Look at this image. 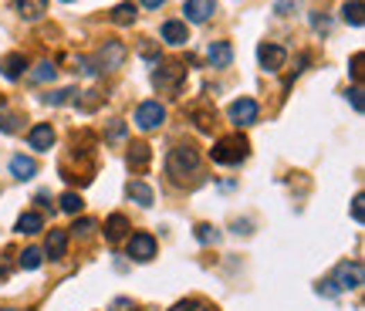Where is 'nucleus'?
I'll return each instance as SVG.
<instances>
[{"mask_svg": "<svg viewBox=\"0 0 365 311\" xmlns=\"http://www.w3.org/2000/svg\"><path fill=\"white\" fill-rule=\"evenodd\" d=\"M213 162H220V166H237V162H244L247 156H251V142L244 139V135H223V139H217L213 142Z\"/></svg>", "mask_w": 365, "mask_h": 311, "instance_id": "f257e3e1", "label": "nucleus"}, {"mask_svg": "<svg viewBox=\"0 0 365 311\" xmlns=\"http://www.w3.org/2000/svg\"><path fill=\"white\" fill-rule=\"evenodd\" d=\"M166 169H169V176H176V180L196 173V169H200V149L189 146V142L173 146V149H169V159H166Z\"/></svg>", "mask_w": 365, "mask_h": 311, "instance_id": "f03ea898", "label": "nucleus"}, {"mask_svg": "<svg viewBox=\"0 0 365 311\" xmlns=\"http://www.w3.org/2000/svg\"><path fill=\"white\" fill-rule=\"evenodd\" d=\"M332 285L339 287V291H359L365 285V267L362 260H345L335 267V278H332Z\"/></svg>", "mask_w": 365, "mask_h": 311, "instance_id": "7ed1b4c3", "label": "nucleus"}, {"mask_svg": "<svg viewBox=\"0 0 365 311\" xmlns=\"http://www.w3.org/2000/svg\"><path fill=\"white\" fill-rule=\"evenodd\" d=\"M182 78H186V68L176 65V61H173V65H162V68L156 65V72H153V85H156L159 92H166V95H180Z\"/></svg>", "mask_w": 365, "mask_h": 311, "instance_id": "20e7f679", "label": "nucleus"}, {"mask_svg": "<svg viewBox=\"0 0 365 311\" xmlns=\"http://www.w3.org/2000/svg\"><path fill=\"white\" fill-rule=\"evenodd\" d=\"M227 115H230V122H234L237 129H247V126H254V122H257L261 105L254 102V99H237V102H230Z\"/></svg>", "mask_w": 365, "mask_h": 311, "instance_id": "39448f33", "label": "nucleus"}, {"mask_svg": "<svg viewBox=\"0 0 365 311\" xmlns=\"http://www.w3.org/2000/svg\"><path fill=\"white\" fill-rule=\"evenodd\" d=\"M126 251H129L132 260H139V264H146V260L156 258V237L153 233H132L129 244H126Z\"/></svg>", "mask_w": 365, "mask_h": 311, "instance_id": "423d86ee", "label": "nucleus"}, {"mask_svg": "<svg viewBox=\"0 0 365 311\" xmlns=\"http://www.w3.org/2000/svg\"><path fill=\"white\" fill-rule=\"evenodd\" d=\"M166 122V108L159 102H142L139 108H135V126L142 132H153V129H159Z\"/></svg>", "mask_w": 365, "mask_h": 311, "instance_id": "0eeeda50", "label": "nucleus"}, {"mask_svg": "<svg viewBox=\"0 0 365 311\" xmlns=\"http://www.w3.org/2000/svg\"><path fill=\"white\" fill-rule=\"evenodd\" d=\"M257 61H261V68L264 72H281L285 68V61H287V51L281 48V44H261L257 48Z\"/></svg>", "mask_w": 365, "mask_h": 311, "instance_id": "6e6552de", "label": "nucleus"}, {"mask_svg": "<svg viewBox=\"0 0 365 311\" xmlns=\"http://www.w3.org/2000/svg\"><path fill=\"white\" fill-rule=\"evenodd\" d=\"M126 61V44L122 41H105V48L99 51V68L102 72H115Z\"/></svg>", "mask_w": 365, "mask_h": 311, "instance_id": "1a4fd4ad", "label": "nucleus"}, {"mask_svg": "<svg viewBox=\"0 0 365 311\" xmlns=\"http://www.w3.org/2000/svg\"><path fill=\"white\" fill-rule=\"evenodd\" d=\"M182 14H186L189 24H203V21H210L217 14V0H186Z\"/></svg>", "mask_w": 365, "mask_h": 311, "instance_id": "9d476101", "label": "nucleus"}, {"mask_svg": "<svg viewBox=\"0 0 365 311\" xmlns=\"http://www.w3.org/2000/svg\"><path fill=\"white\" fill-rule=\"evenodd\" d=\"M126 162H129L132 173H146V169H149V162H153V149H149L146 142H132Z\"/></svg>", "mask_w": 365, "mask_h": 311, "instance_id": "9b49d317", "label": "nucleus"}, {"mask_svg": "<svg viewBox=\"0 0 365 311\" xmlns=\"http://www.w3.org/2000/svg\"><path fill=\"white\" fill-rule=\"evenodd\" d=\"M27 142H31V149H37V153H48L54 146V129L48 122H37L34 129L27 132Z\"/></svg>", "mask_w": 365, "mask_h": 311, "instance_id": "f8f14e48", "label": "nucleus"}, {"mask_svg": "<svg viewBox=\"0 0 365 311\" xmlns=\"http://www.w3.org/2000/svg\"><path fill=\"white\" fill-rule=\"evenodd\" d=\"M14 14L24 21H41L48 14V0H14Z\"/></svg>", "mask_w": 365, "mask_h": 311, "instance_id": "ddd939ff", "label": "nucleus"}, {"mask_svg": "<svg viewBox=\"0 0 365 311\" xmlns=\"http://www.w3.org/2000/svg\"><path fill=\"white\" fill-rule=\"evenodd\" d=\"M159 34H162V41H166V44H173V48H182V44L189 41V31H186V21H166Z\"/></svg>", "mask_w": 365, "mask_h": 311, "instance_id": "4468645a", "label": "nucleus"}, {"mask_svg": "<svg viewBox=\"0 0 365 311\" xmlns=\"http://www.w3.org/2000/svg\"><path fill=\"white\" fill-rule=\"evenodd\" d=\"M24 68H27V61H24V54L21 51H10V54L0 58V72H3L7 81H17V78L24 75Z\"/></svg>", "mask_w": 365, "mask_h": 311, "instance_id": "2eb2a0df", "label": "nucleus"}, {"mask_svg": "<svg viewBox=\"0 0 365 311\" xmlns=\"http://www.w3.org/2000/svg\"><path fill=\"white\" fill-rule=\"evenodd\" d=\"M207 58L213 68H227L230 61H234V48H230V41H213L207 48Z\"/></svg>", "mask_w": 365, "mask_h": 311, "instance_id": "dca6fc26", "label": "nucleus"}, {"mask_svg": "<svg viewBox=\"0 0 365 311\" xmlns=\"http://www.w3.org/2000/svg\"><path fill=\"white\" fill-rule=\"evenodd\" d=\"M10 176L14 180H34L37 176V162L31 156H14L10 159Z\"/></svg>", "mask_w": 365, "mask_h": 311, "instance_id": "f3484780", "label": "nucleus"}, {"mask_svg": "<svg viewBox=\"0 0 365 311\" xmlns=\"http://www.w3.org/2000/svg\"><path fill=\"white\" fill-rule=\"evenodd\" d=\"M65 251H68V233L65 230H51L48 233V240H44V254L51 260H61L65 258Z\"/></svg>", "mask_w": 365, "mask_h": 311, "instance_id": "a211bd4d", "label": "nucleus"}, {"mask_svg": "<svg viewBox=\"0 0 365 311\" xmlns=\"http://www.w3.org/2000/svg\"><path fill=\"white\" fill-rule=\"evenodd\" d=\"M189 115H193V122H196V129H200V132H210V129H213V119H217V112H213L207 102L189 105Z\"/></svg>", "mask_w": 365, "mask_h": 311, "instance_id": "6ab92c4d", "label": "nucleus"}, {"mask_svg": "<svg viewBox=\"0 0 365 311\" xmlns=\"http://www.w3.org/2000/svg\"><path fill=\"white\" fill-rule=\"evenodd\" d=\"M126 230H129V220H126L122 213H112V217L105 220V237H108L112 244H119V240L126 237Z\"/></svg>", "mask_w": 365, "mask_h": 311, "instance_id": "aec40b11", "label": "nucleus"}, {"mask_svg": "<svg viewBox=\"0 0 365 311\" xmlns=\"http://www.w3.org/2000/svg\"><path fill=\"white\" fill-rule=\"evenodd\" d=\"M129 200H135L139 207H153V200H156V193H153V186H146V183H129Z\"/></svg>", "mask_w": 365, "mask_h": 311, "instance_id": "412c9836", "label": "nucleus"}, {"mask_svg": "<svg viewBox=\"0 0 365 311\" xmlns=\"http://www.w3.org/2000/svg\"><path fill=\"white\" fill-rule=\"evenodd\" d=\"M341 21L352 27H362L365 17H362V0H345V7H341Z\"/></svg>", "mask_w": 365, "mask_h": 311, "instance_id": "4be33fe9", "label": "nucleus"}, {"mask_svg": "<svg viewBox=\"0 0 365 311\" xmlns=\"http://www.w3.org/2000/svg\"><path fill=\"white\" fill-rule=\"evenodd\" d=\"M41 230H44V220H41V213H34V210L21 213V220H17V233H41Z\"/></svg>", "mask_w": 365, "mask_h": 311, "instance_id": "5701e85b", "label": "nucleus"}, {"mask_svg": "<svg viewBox=\"0 0 365 311\" xmlns=\"http://www.w3.org/2000/svg\"><path fill=\"white\" fill-rule=\"evenodd\" d=\"M54 75H58V68H54L51 61H37V65H34V72H31V81H34V85H44V81H54Z\"/></svg>", "mask_w": 365, "mask_h": 311, "instance_id": "b1692460", "label": "nucleus"}, {"mask_svg": "<svg viewBox=\"0 0 365 311\" xmlns=\"http://www.w3.org/2000/svg\"><path fill=\"white\" fill-rule=\"evenodd\" d=\"M17 264H21L24 271H37V267L44 264V251H41V247H27L24 254L17 258Z\"/></svg>", "mask_w": 365, "mask_h": 311, "instance_id": "393cba45", "label": "nucleus"}, {"mask_svg": "<svg viewBox=\"0 0 365 311\" xmlns=\"http://www.w3.org/2000/svg\"><path fill=\"white\" fill-rule=\"evenodd\" d=\"M132 21H135V3H119L115 10H112V24H119V27H129Z\"/></svg>", "mask_w": 365, "mask_h": 311, "instance_id": "a878e982", "label": "nucleus"}, {"mask_svg": "<svg viewBox=\"0 0 365 311\" xmlns=\"http://www.w3.org/2000/svg\"><path fill=\"white\" fill-rule=\"evenodd\" d=\"M61 210L65 213H71V217H78L81 213V207H85V200H81V193H75V190H68V193H61Z\"/></svg>", "mask_w": 365, "mask_h": 311, "instance_id": "bb28decb", "label": "nucleus"}, {"mask_svg": "<svg viewBox=\"0 0 365 311\" xmlns=\"http://www.w3.org/2000/svg\"><path fill=\"white\" fill-rule=\"evenodd\" d=\"M196 240H200V244H217V240H220V230L210 227V224H196Z\"/></svg>", "mask_w": 365, "mask_h": 311, "instance_id": "cd10ccee", "label": "nucleus"}, {"mask_svg": "<svg viewBox=\"0 0 365 311\" xmlns=\"http://www.w3.org/2000/svg\"><path fill=\"white\" fill-rule=\"evenodd\" d=\"M17 122H21V115L17 112H3V105H0V132H17Z\"/></svg>", "mask_w": 365, "mask_h": 311, "instance_id": "c85d7f7f", "label": "nucleus"}, {"mask_svg": "<svg viewBox=\"0 0 365 311\" xmlns=\"http://www.w3.org/2000/svg\"><path fill=\"white\" fill-rule=\"evenodd\" d=\"M71 95H75V88H58V92H48V95H44V102L48 105H65Z\"/></svg>", "mask_w": 365, "mask_h": 311, "instance_id": "c756f323", "label": "nucleus"}, {"mask_svg": "<svg viewBox=\"0 0 365 311\" xmlns=\"http://www.w3.org/2000/svg\"><path fill=\"white\" fill-rule=\"evenodd\" d=\"M75 237H92L95 233V220H88V217H81V220H75Z\"/></svg>", "mask_w": 365, "mask_h": 311, "instance_id": "7c9ffc66", "label": "nucleus"}, {"mask_svg": "<svg viewBox=\"0 0 365 311\" xmlns=\"http://www.w3.org/2000/svg\"><path fill=\"white\" fill-rule=\"evenodd\" d=\"M362 203H365V196H362V193H355V200H352V217H355V224H362V220H365Z\"/></svg>", "mask_w": 365, "mask_h": 311, "instance_id": "2f4dec72", "label": "nucleus"}, {"mask_svg": "<svg viewBox=\"0 0 365 311\" xmlns=\"http://www.w3.org/2000/svg\"><path fill=\"white\" fill-rule=\"evenodd\" d=\"M122 135H126V122H112V126H108V139H112V142H119Z\"/></svg>", "mask_w": 365, "mask_h": 311, "instance_id": "473e14b6", "label": "nucleus"}, {"mask_svg": "<svg viewBox=\"0 0 365 311\" xmlns=\"http://www.w3.org/2000/svg\"><path fill=\"white\" fill-rule=\"evenodd\" d=\"M173 311H213V308H207V305H200V301H180Z\"/></svg>", "mask_w": 365, "mask_h": 311, "instance_id": "72a5a7b5", "label": "nucleus"}, {"mask_svg": "<svg viewBox=\"0 0 365 311\" xmlns=\"http://www.w3.org/2000/svg\"><path fill=\"white\" fill-rule=\"evenodd\" d=\"M348 102H352V108H355V112H362V88H359V85L348 92Z\"/></svg>", "mask_w": 365, "mask_h": 311, "instance_id": "f704fd0d", "label": "nucleus"}, {"mask_svg": "<svg viewBox=\"0 0 365 311\" xmlns=\"http://www.w3.org/2000/svg\"><path fill=\"white\" fill-rule=\"evenodd\" d=\"M352 78H355V81L362 78V51L352 54Z\"/></svg>", "mask_w": 365, "mask_h": 311, "instance_id": "c9c22d12", "label": "nucleus"}, {"mask_svg": "<svg viewBox=\"0 0 365 311\" xmlns=\"http://www.w3.org/2000/svg\"><path fill=\"white\" fill-rule=\"evenodd\" d=\"M318 294H328V298H332V294H339V287L332 285V281H321V285H318Z\"/></svg>", "mask_w": 365, "mask_h": 311, "instance_id": "e433bc0d", "label": "nucleus"}, {"mask_svg": "<svg viewBox=\"0 0 365 311\" xmlns=\"http://www.w3.org/2000/svg\"><path fill=\"white\" fill-rule=\"evenodd\" d=\"M166 0H142V7H149V10H156V7H162Z\"/></svg>", "mask_w": 365, "mask_h": 311, "instance_id": "4c0bfd02", "label": "nucleus"}, {"mask_svg": "<svg viewBox=\"0 0 365 311\" xmlns=\"http://www.w3.org/2000/svg\"><path fill=\"white\" fill-rule=\"evenodd\" d=\"M7 274H10V267H7V264L0 260V281H7Z\"/></svg>", "mask_w": 365, "mask_h": 311, "instance_id": "58836bf2", "label": "nucleus"}, {"mask_svg": "<svg viewBox=\"0 0 365 311\" xmlns=\"http://www.w3.org/2000/svg\"><path fill=\"white\" fill-rule=\"evenodd\" d=\"M0 311H17V308H0Z\"/></svg>", "mask_w": 365, "mask_h": 311, "instance_id": "ea45409f", "label": "nucleus"}, {"mask_svg": "<svg viewBox=\"0 0 365 311\" xmlns=\"http://www.w3.org/2000/svg\"><path fill=\"white\" fill-rule=\"evenodd\" d=\"M0 105H3V95H0Z\"/></svg>", "mask_w": 365, "mask_h": 311, "instance_id": "a19ab883", "label": "nucleus"}, {"mask_svg": "<svg viewBox=\"0 0 365 311\" xmlns=\"http://www.w3.org/2000/svg\"><path fill=\"white\" fill-rule=\"evenodd\" d=\"M65 3H71V0H65Z\"/></svg>", "mask_w": 365, "mask_h": 311, "instance_id": "79ce46f5", "label": "nucleus"}]
</instances>
